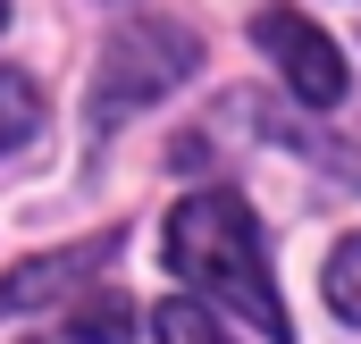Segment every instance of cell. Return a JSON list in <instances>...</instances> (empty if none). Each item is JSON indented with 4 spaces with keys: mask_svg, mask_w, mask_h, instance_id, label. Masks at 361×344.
Returning <instances> with one entry per match:
<instances>
[{
    "mask_svg": "<svg viewBox=\"0 0 361 344\" xmlns=\"http://www.w3.org/2000/svg\"><path fill=\"white\" fill-rule=\"evenodd\" d=\"M169 269H177L193 294H210V302L244 311L261 336H277V344L294 336V319H286V302H277V285H269L261 227H252V210H244L227 185L185 193L177 210H169Z\"/></svg>",
    "mask_w": 361,
    "mask_h": 344,
    "instance_id": "obj_1",
    "label": "cell"
},
{
    "mask_svg": "<svg viewBox=\"0 0 361 344\" xmlns=\"http://www.w3.org/2000/svg\"><path fill=\"white\" fill-rule=\"evenodd\" d=\"M202 68V42L169 25V17H135L101 42V68H92V126H118L135 109H152L169 85H185Z\"/></svg>",
    "mask_w": 361,
    "mask_h": 344,
    "instance_id": "obj_2",
    "label": "cell"
},
{
    "mask_svg": "<svg viewBox=\"0 0 361 344\" xmlns=\"http://www.w3.org/2000/svg\"><path fill=\"white\" fill-rule=\"evenodd\" d=\"M252 34H261V51L277 59V76L302 92L311 109H336V101H345V59H336V42H328L311 17H294V8H261Z\"/></svg>",
    "mask_w": 361,
    "mask_h": 344,
    "instance_id": "obj_3",
    "label": "cell"
},
{
    "mask_svg": "<svg viewBox=\"0 0 361 344\" xmlns=\"http://www.w3.org/2000/svg\"><path fill=\"white\" fill-rule=\"evenodd\" d=\"M109 252H118V235H92V244H68V252H42V260H25V269H8V277H0V311H34V302L68 294V285L92 277Z\"/></svg>",
    "mask_w": 361,
    "mask_h": 344,
    "instance_id": "obj_4",
    "label": "cell"
},
{
    "mask_svg": "<svg viewBox=\"0 0 361 344\" xmlns=\"http://www.w3.org/2000/svg\"><path fill=\"white\" fill-rule=\"evenodd\" d=\"M126 336H135L126 294H85V302L68 311V344H126Z\"/></svg>",
    "mask_w": 361,
    "mask_h": 344,
    "instance_id": "obj_5",
    "label": "cell"
},
{
    "mask_svg": "<svg viewBox=\"0 0 361 344\" xmlns=\"http://www.w3.org/2000/svg\"><path fill=\"white\" fill-rule=\"evenodd\" d=\"M152 336H160V344H235L219 319H210V311H202V302H185V294L152 311Z\"/></svg>",
    "mask_w": 361,
    "mask_h": 344,
    "instance_id": "obj_6",
    "label": "cell"
},
{
    "mask_svg": "<svg viewBox=\"0 0 361 344\" xmlns=\"http://www.w3.org/2000/svg\"><path fill=\"white\" fill-rule=\"evenodd\" d=\"M34 126H42V101H34V85H25L17 68H0V152H8V143H25Z\"/></svg>",
    "mask_w": 361,
    "mask_h": 344,
    "instance_id": "obj_7",
    "label": "cell"
},
{
    "mask_svg": "<svg viewBox=\"0 0 361 344\" xmlns=\"http://www.w3.org/2000/svg\"><path fill=\"white\" fill-rule=\"evenodd\" d=\"M328 302H336V319H361V235L328 252Z\"/></svg>",
    "mask_w": 361,
    "mask_h": 344,
    "instance_id": "obj_8",
    "label": "cell"
},
{
    "mask_svg": "<svg viewBox=\"0 0 361 344\" xmlns=\"http://www.w3.org/2000/svg\"><path fill=\"white\" fill-rule=\"evenodd\" d=\"M0 25H8V0H0Z\"/></svg>",
    "mask_w": 361,
    "mask_h": 344,
    "instance_id": "obj_9",
    "label": "cell"
}]
</instances>
